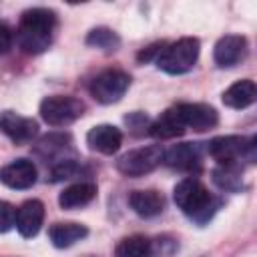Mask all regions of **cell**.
Returning a JSON list of instances; mask_svg holds the SVG:
<instances>
[{
	"label": "cell",
	"instance_id": "obj_1",
	"mask_svg": "<svg viewBox=\"0 0 257 257\" xmlns=\"http://www.w3.org/2000/svg\"><path fill=\"white\" fill-rule=\"evenodd\" d=\"M56 14L46 8H30L22 14L18 24V44L28 54L44 52L54 36Z\"/></svg>",
	"mask_w": 257,
	"mask_h": 257
},
{
	"label": "cell",
	"instance_id": "obj_2",
	"mask_svg": "<svg viewBox=\"0 0 257 257\" xmlns=\"http://www.w3.org/2000/svg\"><path fill=\"white\" fill-rule=\"evenodd\" d=\"M173 199L187 217H191L201 225L207 223L219 207V199H215L209 193V189L195 177H187L179 181L173 191Z\"/></svg>",
	"mask_w": 257,
	"mask_h": 257
},
{
	"label": "cell",
	"instance_id": "obj_3",
	"mask_svg": "<svg viewBox=\"0 0 257 257\" xmlns=\"http://www.w3.org/2000/svg\"><path fill=\"white\" fill-rule=\"evenodd\" d=\"M199 58V40L197 38H181L157 56V66L167 74H185L189 72Z\"/></svg>",
	"mask_w": 257,
	"mask_h": 257
},
{
	"label": "cell",
	"instance_id": "obj_4",
	"mask_svg": "<svg viewBox=\"0 0 257 257\" xmlns=\"http://www.w3.org/2000/svg\"><path fill=\"white\" fill-rule=\"evenodd\" d=\"M207 153L219 165H239L241 159L253 163L255 161V139H245L239 135L217 137L207 143Z\"/></svg>",
	"mask_w": 257,
	"mask_h": 257
},
{
	"label": "cell",
	"instance_id": "obj_5",
	"mask_svg": "<svg viewBox=\"0 0 257 257\" xmlns=\"http://www.w3.org/2000/svg\"><path fill=\"white\" fill-rule=\"evenodd\" d=\"M84 102L74 96H46L40 102V116L50 126H66L84 114Z\"/></svg>",
	"mask_w": 257,
	"mask_h": 257
},
{
	"label": "cell",
	"instance_id": "obj_6",
	"mask_svg": "<svg viewBox=\"0 0 257 257\" xmlns=\"http://www.w3.org/2000/svg\"><path fill=\"white\" fill-rule=\"evenodd\" d=\"M163 147L161 145H149L135 151L124 153L116 161V169L126 177H143L151 171H155L163 163Z\"/></svg>",
	"mask_w": 257,
	"mask_h": 257
},
{
	"label": "cell",
	"instance_id": "obj_7",
	"mask_svg": "<svg viewBox=\"0 0 257 257\" xmlns=\"http://www.w3.org/2000/svg\"><path fill=\"white\" fill-rule=\"evenodd\" d=\"M128 84H131V76L126 72L110 68V70H104L92 78L90 94L100 104H112V102H118L122 98Z\"/></svg>",
	"mask_w": 257,
	"mask_h": 257
},
{
	"label": "cell",
	"instance_id": "obj_8",
	"mask_svg": "<svg viewBox=\"0 0 257 257\" xmlns=\"http://www.w3.org/2000/svg\"><path fill=\"white\" fill-rule=\"evenodd\" d=\"M175 118L183 128L193 131H209L219 122V114L213 106L201 104V102H181L171 108Z\"/></svg>",
	"mask_w": 257,
	"mask_h": 257
},
{
	"label": "cell",
	"instance_id": "obj_9",
	"mask_svg": "<svg viewBox=\"0 0 257 257\" xmlns=\"http://www.w3.org/2000/svg\"><path fill=\"white\" fill-rule=\"evenodd\" d=\"M245 56H247V40L245 36H239V34H227L219 38L213 50V58L221 68L235 66L241 60H245Z\"/></svg>",
	"mask_w": 257,
	"mask_h": 257
},
{
	"label": "cell",
	"instance_id": "obj_10",
	"mask_svg": "<svg viewBox=\"0 0 257 257\" xmlns=\"http://www.w3.org/2000/svg\"><path fill=\"white\" fill-rule=\"evenodd\" d=\"M36 165L28 159H16L0 169V183L10 189H28L36 183Z\"/></svg>",
	"mask_w": 257,
	"mask_h": 257
},
{
	"label": "cell",
	"instance_id": "obj_11",
	"mask_svg": "<svg viewBox=\"0 0 257 257\" xmlns=\"http://www.w3.org/2000/svg\"><path fill=\"white\" fill-rule=\"evenodd\" d=\"M0 131L14 143H28L38 133V124L34 118L20 116L12 110H4L0 114Z\"/></svg>",
	"mask_w": 257,
	"mask_h": 257
},
{
	"label": "cell",
	"instance_id": "obj_12",
	"mask_svg": "<svg viewBox=\"0 0 257 257\" xmlns=\"http://www.w3.org/2000/svg\"><path fill=\"white\" fill-rule=\"evenodd\" d=\"M201 157H203L201 143H179V145H173L169 151H165L163 163H167L173 169L191 171L201 165Z\"/></svg>",
	"mask_w": 257,
	"mask_h": 257
},
{
	"label": "cell",
	"instance_id": "obj_13",
	"mask_svg": "<svg viewBox=\"0 0 257 257\" xmlns=\"http://www.w3.org/2000/svg\"><path fill=\"white\" fill-rule=\"evenodd\" d=\"M42 221H44V205L38 199H28L16 209V229L26 239L38 235Z\"/></svg>",
	"mask_w": 257,
	"mask_h": 257
},
{
	"label": "cell",
	"instance_id": "obj_14",
	"mask_svg": "<svg viewBox=\"0 0 257 257\" xmlns=\"http://www.w3.org/2000/svg\"><path fill=\"white\" fill-rule=\"evenodd\" d=\"M86 143L96 153L114 155L122 145V133L112 124H96L88 131Z\"/></svg>",
	"mask_w": 257,
	"mask_h": 257
},
{
	"label": "cell",
	"instance_id": "obj_15",
	"mask_svg": "<svg viewBox=\"0 0 257 257\" xmlns=\"http://www.w3.org/2000/svg\"><path fill=\"white\" fill-rule=\"evenodd\" d=\"M128 205H131V209L139 217L151 219V217H157V215L163 213V209H165V197L159 191H153V189L133 191L131 197H128Z\"/></svg>",
	"mask_w": 257,
	"mask_h": 257
},
{
	"label": "cell",
	"instance_id": "obj_16",
	"mask_svg": "<svg viewBox=\"0 0 257 257\" xmlns=\"http://www.w3.org/2000/svg\"><path fill=\"white\" fill-rule=\"evenodd\" d=\"M255 96H257L255 82L249 78H243V80L233 82L223 92V104L229 108H247L255 102Z\"/></svg>",
	"mask_w": 257,
	"mask_h": 257
},
{
	"label": "cell",
	"instance_id": "obj_17",
	"mask_svg": "<svg viewBox=\"0 0 257 257\" xmlns=\"http://www.w3.org/2000/svg\"><path fill=\"white\" fill-rule=\"evenodd\" d=\"M94 197H96V185L80 181V183H74V185L66 187L58 195V205L62 209H78V207L88 205Z\"/></svg>",
	"mask_w": 257,
	"mask_h": 257
},
{
	"label": "cell",
	"instance_id": "obj_18",
	"mask_svg": "<svg viewBox=\"0 0 257 257\" xmlns=\"http://www.w3.org/2000/svg\"><path fill=\"white\" fill-rule=\"evenodd\" d=\"M88 235V229L80 223H72V221H66V223H54L50 229H48V237L52 241L54 247L58 249H64V247H70L74 245L76 241L84 239Z\"/></svg>",
	"mask_w": 257,
	"mask_h": 257
},
{
	"label": "cell",
	"instance_id": "obj_19",
	"mask_svg": "<svg viewBox=\"0 0 257 257\" xmlns=\"http://www.w3.org/2000/svg\"><path fill=\"white\" fill-rule=\"evenodd\" d=\"M153 241L145 235H128L114 247V257H151Z\"/></svg>",
	"mask_w": 257,
	"mask_h": 257
},
{
	"label": "cell",
	"instance_id": "obj_20",
	"mask_svg": "<svg viewBox=\"0 0 257 257\" xmlns=\"http://www.w3.org/2000/svg\"><path fill=\"white\" fill-rule=\"evenodd\" d=\"M149 133L157 139H173V137H179L185 133V128L179 124V120L175 118V114L169 110H165L161 114V118H157L151 126H149Z\"/></svg>",
	"mask_w": 257,
	"mask_h": 257
},
{
	"label": "cell",
	"instance_id": "obj_21",
	"mask_svg": "<svg viewBox=\"0 0 257 257\" xmlns=\"http://www.w3.org/2000/svg\"><path fill=\"white\" fill-rule=\"evenodd\" d=\"M213 181L225 191H237L241 187V167L239 165H219L213 171Z\"/></svg>",
	"mask_w": 257,
	"mask_h": 257
},
{
	"label": "cell",
	"instance_id": "obj_22",
	"mask_svg": "<svg viewBox=\"0 0 257 257\" xmlns=\"http://www.w3.org/2000/svg\"><path fill=\"white\" fill-rule=\"evenodd\" d=\"M86 44L88 46H94V48H102V50H116L118 44H120V38L116 36L114 30L110 28H92L86 36Z\"/></svg>",
	"mask_w": 257,
	"mask_h": 257
},
{
	"label": "cell",
	"instance_id": "obj_23",
	"mask_svg": "<svg viewBox=\"0 0 257 257\" xmlns=\"http://www.w3.org/2000/svg\"><path fill=\"white\" fill-rule=\"evenodd\" d=\"M66 145H70V137L68 135H50V137H44L38 143L36 151L44 159H48V157H54V153H62L66 149Z\"/></svg>",
	"mask_w": 257,
	"mask_h": 257
},
{
	"label": "cell",
	"instance_id": "obj_24",
	"mask_svg": "<svg viewBox=\"0 0 257 257\" xmlns=\"http://www.w3.org/2000/svg\"><path fill=\"white\" fill-rule=\"evenodd\" d=\"M80 173V165L74 159H62L58 163L52 165V181H64V179H72Z\"/></svg>",
	"mask_w": 257,
	"mask_h": 257
},
{
	"label": "cell",
	"instance_id": "obj_25",
	"mask_svg": "<svg viewBox=\"0 0 257 257\" xmlns=\"http://www.w3.org/2000/svg\"><path fill=\"white\" fill-rule=\"evenodd\" d=\"M16 225V207L0 199V233H8Z\"/></svg>",
	"mask_w": 257,
	"mask_h": 257
},
{
	"label": "cell",
	"instance_id": "obj_26",
	"mask_svg": "<svg viewBox=\"0 0 257 257\" xmlns=\"http://www.w3.org/2000/svg\"><path fill=\"white\" fill-rule=\"evenodd\" d=\"M12 48V30L6 24H0V56Z\"/></svg>",
	"mask_w": 257,
	"mask_h": 257
}]
</instances>
